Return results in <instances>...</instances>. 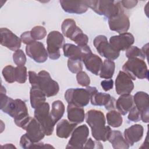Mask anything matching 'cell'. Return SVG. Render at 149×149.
<instances>
[{
  "label": "cell",
  "mask_w": 149,
  "mask_h": 149,
  "mask_svg": "<svg viewBox=\"0 0 149 149\" xmlns=\"http://www.w3.org/2000/svg\"><path fill=\"white\" fill-rule=\"evenodd\" d=\"M59 3L63 10L69 13L83 14L87 12L88 8L86 4L85 1H69L61 0Z\"/></svg>",
  "instance_id": "21"
},
{
  "label": "cell",
  "mask_w": 149,
  "mask_h": 149,
  "mask_svg": "<svg viewBox=\"0 0 149 149\" xmlns=\"http://www.w3.org/2000/svg\"><path fill=\"white\" fill-rule=\"evenodd\" d=\"M83 148H103V146L100 141H94L91 138L87 139Z\"/></svg>",
  "instance_id": "42"
},
{
  "label": "cell",
  "mask_w": 149,
  "mask_h": 149,
  "mask_svg": "<svg viewBox=\"0 0 149 149\" xmlns=\"http://www.w3.org/2000/svg\"><path fill=\"white\" fill-rule=\"evenodd\" d=\"M46 97L45 94L40 88L37 87H31L30 91V100L31 106L33 108L36 109L45 102Z\"/></svg>",
  "instance_id": "27"
},
{
  "label": "cell",
  "mask_w": 149,
  "mask_h": 149,
  "mask_svg": "<svg viewBox=\"0 0 149 149\" xmlns=\"http://www.w3.org/2000/svg\"><path fill=\"white\" fill-rule=\"evenodd\" d=\"M122 70L132 80H135L137 78L139 79L148 78L147 66L144 61L140 58H129L123 64Z\"/></svg>",
  "instance_id": "3"
},
{
  "label": "cell",
  "mask_w": 149,
  "mask_h": 149,
  "mask_svg": "<svg viewBox=\"0 0 149 149\" xmlns=\"http://www.w3.org/2000/svg\"><path fill=\"white\" fill-rule=\"evenodd\" d=\"M79 28L77 26L75 21L72 19H66L61 25L62 32L66 37L70 39Z\"/></svg>",
  "instance_id": "30"
},
{
  "label": "cell",
  "mask_w": 149,
  "mask_h": 149,
  "mask_svg": "<svg viewBox=\"0 0 149 149\" xmlns=\"http://www.w3.org/2000/svg\"><path fill=\"white\" fill-rule=\"evenodd\" d=\"M135 107L140 112L141 120L144 123L149 122V96L144 91H137L133 96Z\"/></svg>",
  "instance_id": "11"
},
{
  "label": "cell",
  "mask_w": 149,
  "mask_h": 149,
  "mask_svg": "<svg viewBox=\"0 0 149 149\" xmlns=\"http://www.w3.org/2000/svg\"><path fill=\"white\" fill-rule=\"evenodd\" d=\"M26 60V55L22 49H17L13 54V61L17 66H24Z\"/></svg>",
  "instance_id": "38"
},
{
  "label": "cell",
  "mask_w": 149,
  "mask_h": 149,
  "mask_svg": "<svg viewBox=\"0 0 149 149\" xmlns=\"http://www.w3.org/2000/svg\"><path fill=\"white\" fill-rule=\"evenodd\" d=\"M23 129L26 131V134L33 143L40 142L45 135L40 124L35 118L30 117Z\"/></svg>",
  "instance_id": "16"
},
{
  "label": "cell",
  "mask_w": 149,
  "mask_h": 149,
  "mask_svg": "<svg viewBox=\"0 0 149 149\" xmlns=\"http://www.w3.org/2000/svg\"><path fill=\"white\" fill-rule=\"evenodd\" d=\"M76 124L71 123L66 119H62L59 121L56 127V136L62 139H67L72 133L76 127Z\"/></svg>",
  "instance_id": "24"
},
{
  "label": "cell",
  "mask_w": 149,
  "mask_h": 149,
  "mask_svg": "<svg viewBox=\"0 0 149 149\" xmlns=\"http://www.w3.org/2000/svg\"><path fill=\"white\" fill-rule=\"evenodd\" d=\"M82 62L88 71L96 76L99 75L103 63L100 56L90 52L84 56Z\"/></svg>",
  "instance_id": "20"
},
{
  "label": "cell",
  "mask_w": 149,
  "mask_h": 149,
  "mask_svg": "<svg viewBox=\"0 0 149 149\" xmlns=\"http://www.w3.org/2000/svg\"><path fill=\"white\" fill-rule=\"evenodd\" d=\"M31 87L40 88L47 97L56 95L59 90L58 83L54 80L49 73L45 70H41L38 73L37 81Z\"/></svg>",
  "instance_id": "4"
},
{
  "label": "cell",
  "mask_w": 149,
  "mask_h": 149,
  "mask_svg": "<svg viewBox=\"0 0 149 149\" xmlns=\"http://www.w3.org/2000/svg\"><path fill=\"white\" fill-rule=\"evenodd\" d=\"M108 140L115 149H127L130 147L119 130H112Z\"/></svg>",
  "instance_id": "25"
},
{
  "label": "cell",
  "mask_w": 149,
  "mask_h": 149,
  "mask_svg": "<svg viewBox=\"0 0 149 149\" xmlns=\"http://www.w3.org/2000/svg\"><path fill=\"white\" fill-rule=\"evenodd\" d=\"M133 106V96L130 94L120 95L115 103V108L123 115H126Z\"/></svg>",
  "instance_id": "23"
},
{
  "label": "cell",
  "mask_w": 149,
  "mask_h": 149,
  "mask_svg": "<svg viewBox=\"0 0 149 149\" xmlns=\"http://www.w3.org/2000/svg\"><path fill=\"white\" fill-rule=\"evenodd\" d=\"M89 135V129L86 125L76 127L73 131L66 148H83Z\"/></svg>",
  "instance_id": "9"
},
{
  "label": "cell",
  "mask_w": 149,
  "mask_h": 149,
  "mask_svg": "<svg viewBox=\"0 0 149 149\" xmlns=\"http://www.w3.org/2000/svg\"><path fill=\"white\" fill-rule=\"evenodd\" d=\"M115 103H116V100L115 99L114 97H111L108 103L105 106V109L108 111L115 109Z\"/></svg>",
  "instance_id": "46"
},
{
  "label": "cell",
  "mask_w": 149,
  "mask_h": 149,
  "mask_svg": "<svg viewBox=\"0 0 149 149\" xmlns=\"http://www.w3.org/2000/svg\"><path fill=\"white\" fill-rule=\"evenodd\" d=\"M30 33L31 37L35 41L42 40L47 35L46 29L41 26H36L34 27L31 30Z\"/></svg>",
  "instance_id": "37"
},
{
  "label": "cell",
  "mask_w": 149,
  "mask_h": 149,
  "mask_svg": "<svg viewBox=\"0 0 149 149\" xmlns=\"http://www.w3.org/2000/svg\"><path fill=\"white\" fill-rule=\"evenodd\" d=\"M15 81L20 84L24 83L27 79V71L26 67L24 66H17L15 70Z\"/></svg>",
  "instance_id": "34"
},
{
  "label": "cell",
  "mask_w": 149,
  "mask_h": 149,
  "mask_svg": "<svg viewBox=\"0 0 149 149\" xmlns=\"http://www.w3.org/2000/svg\"><path fill=\"white\" fill-rule=\"evenodd\" d=\"M26 54L37 63L45 62L48 57V52L44 44L35 41L26 47Z\"/></svg>",
  "instance_id": "10"
},
{
  "label": "cell",
  "mask_w": 149,
  "mask_h": 149,
  "mask_svg": "<svg viewBox=\"0 0 149 149\" xmlns=\"http://www.w3.org/2000/svg\"><path fill=\"white\" fill-rule=\"evenodd\" d=\"M88 8L99 15H104L108 19L114 17L123 12L119 1H85Z\"/></svg>",
  "instance_id": "2"
},
{
  "label": "cell",
  "mask_w": 149,
  "mask_h": 149,
  "mask_svg": "<svg viewBox=\"0 0 149 149\" xmlns=\"http://www.w3.org/2000/svg\"><path fill=\"white\" fill-rule=\"evenodd\" d=\"M20 146L22 148H40L42 144V143L40 142H37V143H33V141H31V140L28 137L27 134L25 133L23 134L19 142Z\"/></svg>",
  "instance_id": "33"
},
{
  "label": "cell",
  "mask_w": 149,
  "mask_h": 149,
  "mask_svg": "<svg viewBox=\"0 0 149 149\" xmlns=\"http://www.w3.org/2000/svg\"><path fill=\"white\" fill-rule=\"evenodd\" d=\"M34 116L40 124L45 134L48 136H51L54 132L55 123L50 115L49 104L45 102L36 108Z\"/></svg>",
  "instance_id": "5"
},
{
  "label": "cell",
  "mask_w": 149,
  "mask_h": 149,
  "mask_svg": "<svg viewBox=\"0 0 149 149\" xmlns=\"http://www.w3.org/2000/svg\"><path fill=\"white\" fill-rule=\"evenodd\" d=\"M1 44L11 51H15L21 47L22 41L12 31L6 27H2L0 29Z\"/></svg>",
  "instance_id": "12"
},
{
  "label": "cell",
  "mask_w": 149,
  "mask_h": 149,
  "mask_svg": "<svg viewBox=\"0 0 149 149\" xmlns=\"http://www.w3.org/2000/svg\"><path fill=\"white\" fill-rule=\"evenodd\" d=\"M106 119L108 125L112 127H119L123 122L122 115L115 109L111 110L107 113Z\"/></svg>",
  "instance_id": "32"
},
{
  "label": "cell",
  "mask_w": 149,
  "mask_h": 149,
  "mask_svg": "<svg viewBox=\"0 0 149 149\" xmlns=\"http://www.w3.org/2000/svg\"><path fill=\"white\" fill-rule=\"evenodd\" d=\"M20 39L22 42H23V44H26V45H29L35 41V40L31 37L30 31H26L22 33L20 36Z\"/></svg>",
  "instance_id": "43"
},
{
  "label": "cell",
  "mask_w": 149,
  "mask_h": 149,
  "mask_svg": "<svg viewBox=\"0 0 149 149\" xmlns=\"http://www.w3.org/2000/svg\"><path fill=\"white\" fill-rule=\"evenodd\" d=\"M16 107L13 116L15 124L19 127L23 129L29 120L28 109L24 101L20 99H16Z\"/></svg>",
  "instance_id": "18"
},
{
  "label": "cell",
  "mask_w": 149,
  "mask_h": 149,
  "mask_svg": "<svg viewBox=\"0 0 149 149\" xmlns=\"http://www.w3.org/2000/svg\"><path fill=\"white\" fill-rule=\"evenodd\" d=\"M82 61L77 59H68V67L70 72L73 73H77L83 69Z\"/></svg>",
  "instance_id": "39"
},
{
  "label": "cell",
  "mask_w": 149,
  "mask_h": 149,
  "mask_svg": "<svg viewBox=\"0 0 149 149\" xmlns=\"http://www.w3.org/2000/svg\"><path fill=\"white\" fill-rule=\"evenodd\" d=\"M115 69V63L109 59L104 60L99 76L102 79H109L113 77Z\"/></svg>",
  "instance_id": "29"
},
{
  "label": "cell",
  "mask_w": 149,
  "mask_h": 149,
  "mask_svg": "<svg viewBox=\"0 0 149 149\" xmlns=\"http://www.w3.org/2000/svg\"><path fill=\"white\" fill-rule=\"evenodd\" d=\"M86 121L91 130V134L95 140L106 141L112 131L111 127L105 126V118L102 112L90 109L85 115Z\"/></svg>",
  "instance_id": "1"
},
{
  "label": "cell",
  "mask_w": 149,
  "mask_h": 149,
  "mask_svg": "<svg viewBox=\"0 0 149 149\" xmlns=\"http://www.w3.org/2000/svg\"><path fill=\"white\" fill-rule=\"evenodd\" d=\"M126 56L129 58H138L144 60L146 59V56L143 54L141 49L138 48L137 46H131L126 51Z\"/></svg>",
  "instance_id": "35"
},
{
  "label": "cell",
  "mask_w": 149,
  "mask_h": 149,
  "mask_svg": "<svg viewBox=\"0 0 149 149\" xmlns=\"http://www.w3.org/2000/svg\"><path fill=\"white\" fill-rule=\"evenodd\" d=\"M144 133V128L140 124H135L125 129L124 130V138L129 146H132L135 143L140 141Z\"/></svg>",
  "instance_id": "19"
},
{
  "label": "cell",
  "mask_w": 149,
  "mask_h": 149,
  "mask_svg": "<svg viewBox=\"0 0 149 149\" xmlns=\"http://www.w3.org/2000/svg\"><path fill=\"white\" fill-rule=\"evenodd\" d=\"M129 112V113L127 116V119L129 120L137 122L141 120L140 112L135 106H133Z\"/></svg>",
  "instance_id": "41"
},
{
  "label": "cell",
  "mask_w": 149,
  "mask_h": 149,
  "mask_svg": "<svg viewBox=\"0 0 149 149\" xmlns=\"http://www.w3.org/2000/svg\"><path fill=\"white\" fill-rule=\"evenodd\" d=\"M122 6L126 9H131L136 6L137 4V1H120Z\"/></svg>",
  "instance_id": "45"
},
{
  "label": "cell",
  "mask_w": 149,
  "mask_h": 149,
  "mask_svg": "<svg viewBox=\"0 0 149 149\" xmlns=\"http://www.w3.org/2000/svg\"><path fill=\"white\" fill-rule=\"evenodd\" d=\"M47 51L48 57L52 60H56L61 56L60 49L65 44V38L62 34L58 31H52L47 36Z\"/></svg>",
  "instance_id": "6"
},
{
  "label": "cell",
  "mask_w": 149,
  "mask_h": 149,
  "mask_svg": "<svg viewBox=\"0 0 149 149\" xmlns=\"http://www.w3.org/2000/svg\"><path fill=\"white\" fill-rule=\"evenodd\" d=\"M67 113L68 119L69 122L76 125L82 123L86 115L83 107L71 104H68V105Z\"/></svg>",
  "instance_id": "22"
},
{
  "label": "cell",
  "mask_w": 149,
  "mask_h": 149,
  "mask_svg": "<svg viewBox=\"0 0 149 149\" xmlns=\"http://www.w3.org/2000/svg\"><path fill=\"white\" fill-rule=\"evenodd\" d=\"M93 44L99 54L107 59L115 60L120 55V51L111 45L105 36L98 35L96 36L94 39Z\"/></svg>",
  "instance_id": "7"
},
{
  "label": "cell",
  "mask_w": 149,
  "mask_h": 149,
  "mask_svg": "<svg viewBox=\"0 0 149 149\" xmlns=\"http://www.w3.org/2000/svg\"><path fill=\"white\" fill-rule=\"evenodd\" d=\"M64 96L68 104L84 107L88 104L91 94L87 88H76L68 89Z\"/></svg>",
  "instance_id": "8"
},
{
  "label": "cell",
  "mask_w": 149,
  "mask_h": 149,
  "mask_svg": "<svg viewBox=\"0 0 149 149\" xmlns=\"http://www.w3.org/2000/svg\"><path fill=\"white\" fill-rule=\"evenodd\" d=\"M115 91L118 95L130 94L134 88L131 78L123 71H119L115 80Z\"/></svg>",
  "instance_id": "15"
},
{
  "label": "cell",
  "mask_w": 149,
  "mask_h": 149,
  "mask_svg": "<svg viewBox=\"0 0 149 149\" xmlns=\"http://www.w3.org/2000/svg\"><path fill=\"white\" fill-rule=\"evenodd\" d=\"M108 25L112 31L119 34L126 33L130 27V21L124 11L116 16L108 19Z\"/></svg>",
  "instance_id": "13"
},
{
  "label": "cell",
  "mask_w": 149,
  "mask_h": 149,
  "mask_svg": "<svg viewBox=\"0 0 149 149\" xmlns=\"http://www.w3.org/2000/svg\"><path fill=\"white\" fill-rule=\"evenodd\" d=\"M101 86L105 91H108L112 89L113 87V81L111 79L104 80L101 82Z\"/></svg>",
  "instance_id": "44"
},
{
  "label": "cell",
  "mask_w": 149,
  "mask_h": 149,
  "mask_svg": "<svg viewBox=\"0 0 149 149\" xmlns=\"http://www.w3.org/2000/svg\"><path fill=\"white\" fill-rule=\"evenodd\" d=\"M15 68L12 65H7L3 68L2 71V73L6 82L9 83H12L15 81Z\"/></svg>",
  "instance_id": "36"
},
{
  "label": "cell",
  "mask_w": 149,
  "mask_h": 149,
  "mask_svg": "<svg viewBox=\"0 0 149 149\" xmlns=\"http://www.w3.org/2000/svg\"><path fill=\"white\" fill-rule=\"evenodd\" d=\"M111 98V96L109 94L97 91L91 95L90 101L91 104L95 106H105Z\"/></svg>",
  "instance_id": "31"
},
{
  "label": "cell",
  "mask_w": 149,
  "mask_h": 149,
  "mask_svg": "<svg viewBox=\"0 0 149 149\" xmlns=\"http://www.w3.org/2000/svg\"><path fill=\"white\" fill-rule=\"evenodd\" d=\"M76 80L78 84L83 87H87L90 84V77L85 72L82 70L77 73Z\"/></svg>",
  "instance_id": "40"
},
{
  "label": "cell",
  "mask_w": 149,
  "mask_h": 149,
  "mask_svg": "<svg viewBox=\"0 0 149 149\" xmlns=\"http://www.w3.org/2000/svg\"><path fill=\"white\" fill-rule=\"evenodd\" d=\"M141 50L142 51L143 54L146 56V57L147 56V51H148V44H146V45H144L143 48L141 49Z\"/></svg>",
  "instance_id": "47"
},
{
  "label": "cell",
  "mask_w": 149,
  "mask_h": 149,
  "mask_svg": "<svg viewBox=\"0 0 149 149\" xmlns=\"http://www.w3.org/2000/svg\"><path fill=\"white\" fill-rule=\"evenodd\" d=\"M63 55L69 59H77L82 61L84 56L91 52L89 46L80 47L73 44H65L62 47Z\"/></svg>",
  "instance_id": "14"
},
{
  "label": "cell",
  "mask_w": 149,
  "mask_h": 149,
  "mask_svg": "<svg viewBox=\"0 0 149 149\" xmlns=\"http://www.w3.org/2000/svg\"><path fill=\"white\" fill-rule=\"evenodd\" d=\"M65 108L62 101L56 100L52 102L50 115L55 124L62 118L65 113Z\"/></svg>",
  "instance_id": "28"
},
{
  "label": "cell",
  "mask_w": 149,
  "mask_h": 149,
  "mask_svg": "<svg viewBox=\"0 0 149 149\" xmlns=\"http://www.w3.org/2000/svg\"><path fill=\"white\" fill-rule=\"evenodd\" d=\"M1 109L4 112L13 118L16 107L15 100L8 97L6 93H1Z\"/></svg>",
  "instance_id": "26"
},
{
  "label": "cell",
  "mask_w": 149,
  "mask_h": 149,
  "mask_svg": "<svg viewBox=\"0 0 149 149\" xmlns=\"http://www.w3.org/2000/svg\"><path fill=\"white\" fill-rule=\"evenodd\" d=\"M109 42L116 50L119 51H125L133 44L134 38L132 34L126 32L112 36L109 38Z\"/></svg>",
  "instance_id": "17"
}]
</instances>
